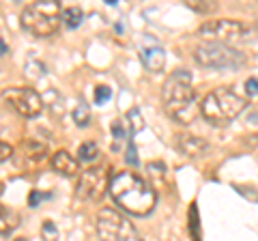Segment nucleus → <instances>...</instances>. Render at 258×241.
<instances>
[{
	"label": "nucleus",
	"instance_id": "f257e3e1",
	"mask_svg": "<svg viewBox=\"0 0 258 241\" xmlns=\"http://www.w3.org/2000/svg\"><path fill=\"white\" fill-rule=\"evenodd\" d=\"M110 196L112 200L127 211L129 215H149L153 211V207L157 203V194L140 174L136 172H116L110 179Z\"/></svg>",
	"mask_w": 258,
	"mask_h": 241
},
{
	"label": "nucleus",
	"instance_id": "f03ea898",
	"mask_svg": "<svg viewBox=\"0 0 258 241\" xmlns=\"http://www.w3.org/2000/svg\"><path fill=\"white\" fill-rule=\"evenodd\" d=\"M164 108L174 120L179 123H189L196 114L194 103H196V91L191 86V76L187 69H176L168 76L164 91H161Z\"/></svg>",
	"mask_w": 258,
	"mask_h": 241
},
{
	"label": "nucleus",
	"instance_id": "7ed1b4c3",
	"mask_svg": "<svg viewBox=\"0 0 258 241\" xmlns=\"http://www.w3.org/2000/svg\"><path fill=\"white\" fill-rule=\"evenodd\" d=\"M245 97H241L228 86H220L205 95V99L200 101V114L211 125H228L245 110Z\"/></svg>",
	"mask_w": 258,
	"mask_h": 241
},
{
	"label": "nucleus",
	"instance_id": "20e7f679",
	"mask_svg": "<svg viewBox=\"0 0 258 241\" xmlns=\"http://www.w3.org/2000/svg\"><path fill=\"white\" fill-rule=\"evenodd\" d=\"M62 22V9L56 0L32 3L22 11V28L32 37H52Z\"/></svg>",
	"mask_w": 258,
	"mask_h": 241
},
{
	"label": "nucleus",
	"instance_id": "39448f33",
	"mask_svg": "<svg viewBox=\"0 0 258 241\" xmlns=\"http://www.w3.org/2000/svg\"><path fill=\"white\" fill-rule=\"evenodd\" d=\"M97 237L99 241H142L136 226L116 209H101L97 213Z\"/></svg>",
	"mask_w": 258,
	"mask_h": 241
},
{
	"label": "nucleus",
	"instance_id": "423d86ee",
	"mask_svg": "<svg viewBox=\"0 0 258 241\" xmlns=\"http://www.w3.org/2000/svg\"><path fill=\"white\" fill-rule=\"evenodd\" d=\"M194 58H196L200 67L228 69V67L241 65V63H243V54L237 52L235 47H230V45L215 43V41H203L194 50Z\"/></svg>",
	"mask_w": 258,
	"mask_h": 241
},
{
	"label": "nucleus",
	"instance_id": "0eeeda50",
	"mask_svg": "<svg viewBox=\"0 0 258 241\" xmlns=\"http://www.w3.org/2000/svg\"><path fill=\"white\" fill-rule=\"evenodd\" d=\"M3 101L9 106L13 112H18L24 118H32L37 114H41L43 110V99L35 88L30 86H11L3 91Z\"/></svg>",
	"mask_w": 258,
	"mask_h": 241
},
{
	"label": "nucleus",
	"instance_id": "6e6552de",
	"mask_svg": "<svg viewBox=\"0 0 258 241\" xmlns=\"http://www.w3.org/2000/svg\"><path fill=\"white\" fill-rule=\"evenodd\" d=\"M198 33L207 37V41L230 45V43H237L241 39H245L249 28L239 20H207L198 28Z\"/></svg>",
	"mask_w": 258,
	"mask_h": 241
},
{
	"label": "nucleus",
	"instance_id": "1a4fd4ad",
	"mask_svg": "<svg viewBox=\"0 0 258 241\" xmlns=\"http://www.w3.org/2000/svg\"><path fill=\"white\" fill-rule=\"evenodd\" d=\"M108 170L106 168H88L80 174L76 194L84 200H101L106 188H110V179H108Z\"/></svg>",
	"mask_w": 258,
	"mask_h": 241
},
{
	"label": "nucleus",
	"instance_id": "9d476101",
	"mask_svg": "<svg viewBox=\"0 0 258 241\" xmlns=\"http://www.w3.org/2000/svg\"><path fill=\"white\" fill-rule=\"evenodd\" d=\"M18 155H20V164L22 166H26V168H35L39 166L45 159L47 155V147L41 142H35V140H26V142H22L20 144V151H18Z\"/></svg>",
	"mask_w": 258,
	"mask_h": 241
},
{
	"label": "nucleus",
	"instance_id": "9b49d317",
	"mask_svg": "<svg viewBox=\"0 0 258 241\" xmlns=\"http://www.w3.org/2000/svg\"><path fill=\"white\" fill-rule=\"evenodd\" d=\"M179 149L183 155H187L191 159H198L203 157L207 151H209V142L205 138H200V136H191V134H181L179 138Z\"/></svg>",
	"mask_w": 258,
	"mask_h": 241
},
{
	"label": "nucleus",
	"instance_id": "f8f14e48",
	"mask_svg": "<svg viewBox=\"0 0 258 241\" xmlns=\"http://www.w3.org/2000/svg\"><path fill=\"white\" fill-rule=\"evenodd\" d=\"M140 58L144 63V67H147L151 74H161L166 67V52H164V47H159V45H147L142 50L140 54Z\"/></svg>",
	"mask_w": 258,
	"mask_h": 241
},
{
	"label": "nucleus",
	"instance_id": "ddd939ff",
	"mask_svg": "<svg viewBox=\"0 0 258 241\" xmlns=\"http://www.w3.org/2000/svg\"><path fill=\"white\" fill-rule=\"evenodd\" d=\"M50 164L54 170L62 176H76L80 172V162L76 157H71L67 151H56L50 159Z\"/></svg>",
	"mask_w": 258,
	"mask_h": 241
},
{
	"label": "nucleus",
	"instance_id": "4468645a",
	"mask_svg": "<svg viewBox=\"0 0 258 241\" xmlns=\"http://www.w3.org/2000/svg\"><path fill=\"white\" fill-rule=\"evenodd\" d=\"M18 226H20L18 211L0 203V235H11Z\"/></svg>",
	"mask_w": 258,
	"mask_h": 241
},
{
	"label": "nucleus",
	"instance_id": "2eb2a0df",
	"mask_svg": "<svg viewBox=\"0 0 258 241\" xmlns=\"http://www.w3.org/2000/svg\"><path fill=\"white\" fill-rule=\"evenodd\" d=\"M97 157H99V147H97L93 140H86V142L80 144V149H78V162L93 164Z\"/></svg>",
	"mask_w": 258,
	"mask_h": 241
},
{
	"label": "nucleus",
	"instance_id": "dca6fc26",
	"mask_svg": "<svg viewBox=\"0 0 258 241\" xmlns=\"http://www.w3.org/2000/svg\"><path fill=\"white\" fill-rule=\"evenodd\" d=\"M82 20H84V11L80 7H67V9H62V24L67 28H78L82 24Z\"/></svg>",
	"mask_w": 258,
	"mask_h": 241
},
{
	"label": "nucleus",
	"instance_id": "f3484780",
	"mask_svg": "<svg viewBox=\"0 0 258 241\" xmlns=\"http://www.w3.org/2000/svg\"><path fill=\"white\" fill-rule=\"evenodd\" d=\"M74 120L80 125V127H86L88 123H91V110H88V106L84 101H80L76 110H74Z\"/></svg>",
	"mask_w": 258,
	"mask_h": 241
},
{
	"label": "nucleus",
	"instance_id": "a211bd4d",
	"mask_svg": "<svg viewBox=\"0 0 258 241\" xmlns=\"http://www.w3.org/2000/svg\"><path fill=\"white\" fill-rule=\"evenodd\" d=\"M127 120H129V134H138L144 127V120H142V114H140L138 108L127 112Z\"/></svg>",
	"mask_w": 258,
	"mask_h": 241
},
{
	"label": "nucleus",
	"instance_id": "6ab92c4d",
	"mask_svg": "<svg viewBox=\"0 0 258 241\" xmlns=\"http://www.w3.org/2000/svg\"><path fill=\"white\" fill-rule=\"evenodd\" d=\"M41 235H43V241H56L58 239V230H56L54 226V222H43L41 224Z\"/></svg>",
	"mask_w": 258,
	"mask_h": 241
},
{
	"label": "nucleus",
	"instance_id": "aec40b11",
	"mask_svg": "<svg viewBox=\"0 0 258 241\" xmlns=\"http://www.w3.org/2000/svg\"><path fill=\"white\" fill-rule=\"evenodd\" d=\"M112 97V88H108V86H97L95 88V103H106L108 99Z\"/></svg>",
	"mask_w": 258,
	"mask_h": 241
},
{
	"label": "nucleus",
	"instance_id": "412c9836",
	"mask_svg": "<svg viewBox=\"0 0 258 241\" xmlns=\"http://www.w3.org/2000/svg\"><path fill=\"white\" fill-rule=\"evenodd\" d=\"M112 134H114V149H116L120 144V140L125 138V130H123V123H120V120H114V123H112Z\"/></svg>",
	"mask_w": 258,
	"mask_h": 241
},
{
	"label": "nucleus",
	"instance_id": "4be33fe9",
	"mask_svg": "<svg viewBox=\"0 0 258 241\" xmlns=\"http://www.w3.org/2000/svg\"><path fill=\"white\" fill-rule=\"evenodd\" d=\"M245 93H247V97H256L258 95V78H247L245 80Z\"/></svg>",
	"mask_w": 258,
	"mask_h": 241
},
{
	"label": "nucleus",
	"instance_id": "5701e85b",
	"mask_svg": "<svg viewBox=\"0 0 258 241\" xmlns=\"http://www.w3.org/2000/svg\"><path fill=\"white\" fill-rule=\"evenodd\" d=\"M13 153H15V149L11 147V144L0 140V162H7L9 157H13Z\"/></svg>",
	"mask_w": 258,
	"mask_h": 241
},
{
	"label": "nucleus",
	"instance_id": "b1692460",
	"mask_svg": "<svg viewBox=\"0 0 258 241\" xmlns=\"http://www.w3.org/2000/svg\"><path fill=\"white\" fill-rule=\"evenodd\" d=\"M125 162L129 166H138V153H136V147H134V142H129V147H127V157H125Z\"/></svg>",
	"mask_w": 258,
	"mask_h": 241
},
{
	"label": "nucleus",
	"instance_id": "393cba45",
	"mask_svg": "<svg viewBox=\"0 0 258 241\" xmlns=\"http://www.w3.org/2000/svg\"><path fill=\"white\" fill-rule=\"evenodd\" d=\"M245 144H247L249 149H258V132L252 134V136H247V138H245Z\"/></svg>",
	"mask_w": 258,
	"mask_h": 241
},
{
	"label": "nucleus",
	"instance_id": "a878e982",
	"mask_svg": "<svg viewBox=\"0 0 258 241\" xmlns=\"http://www.w3.org/2000/svg\"><path fill=\"white\" fill-rule=\"evenodd\" d=\"M39 198H41V194H39V192H32V194H30V205L35 207L39 203Z\"/></svg>",
	"mask_w": 258,
	"mask_h": 241
},
{
	"label": "nucleus",
	"instance_id": "bb28decb",
	"mask_svg": "<svg viewBox=\"0 0 258 241\" xmlns=\"http://www.w3.org/2000/svg\"><path fill=\"white\" fill-rule=\"evenodd\" d=\"M0 54H7V45L3 41H0Z\"/></svg>",
	"mask_w": 258,
	"mask_h": 241
},
{
	"label": "nucleus",
	"instance_id": "cd10ccee",
	"mask_svg": "<svg viewBox=\"0 0 258 241\" xmlns=\"http://www.w3.org/2000/svg\"><path fill=\"white\" fill-rule=\"evenodd\" d=\"M0 192H3V183H0Z\"/></svg>",
	"mask_w": 258,
	"mask_h": 241
}]
</instances>
